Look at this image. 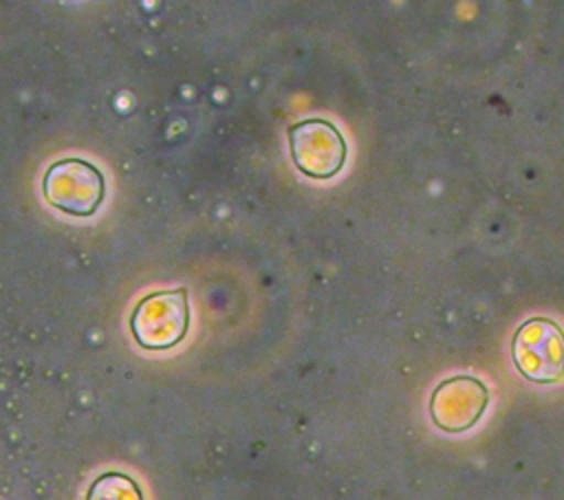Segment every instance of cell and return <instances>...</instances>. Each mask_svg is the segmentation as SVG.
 <instances>
[{"label":"cell","mask_w":564,"mask_h":500,"mask_svg":"<svg viewBox=\"0 0 564 500\" xmlns=\"http://www.w3.org/2000/svg\"><path fill=\"white\" fill-rule=\"evenodd\" d=\"M513 363L535 383H555L564 377V330L549 317L527 319L513 335Z\"/></svg>","instance_id":"3"},{"label":"cell","mask_w":564,"mask_h":500,"mask_svg":"<svg viewBox=\"0 0 564 500\" xmlns=\"http://www.w3.org/2000/svg\"><path fill=\"white\" fill-rule=\"evenodd\" d=\"M46 203L68 216H93L106 196V178L97 165L84 159H62L48 165L42 176Z\"/></svg>","instance_id":"1"},{"label":"cell","mask_w":564,"mask_h":500,"mask_svg":"<svg viewBox=\"0 0 564 500\" xmlns=\"http://www.w3.org/2000/svg\"><path fill=\"white\" fill-rule=\"evenodd\" d=\"M487 399L489 392L478 379L454 377L434 390L430 399V414L441 430L463 432L480 419Z\"/></svg>","instance_id":"5"},{"label":"cell","mask_w":564,"mask_h":500,"mask_svg":"<svg viewBox=\"0 0 564 500\" xmlns=\"http://www.w3.org/2000/svg\"><path fill=\"white\" fill-rule=\"evenodd\" d=\"M189 328L187 289L154 291L143 295L132 315L130 330L141 348L165 350L176 346Z\"/></svg>","instance_id":"2"},{"label":"cell","mask_w":564,"mask_h":500,"mask_svg":"<svg viewBox=\"0 0 564 500\" xmlns=\"http://www.w3.org/2000/svg\"><path fill=\"white\" fill-rule=\"evenodd\" d=\"M289 150L295 167L317 181L335 176L346 163L341 132L322 117H311L289 128Z\"/></svg>","instance_id":"4"},{"label":"cell","mask_w":564,"mask_h":500,"mask_svg":"<svg viewBox=\"0 0 564 500\" xmlns=\"http://www.w3.org/2000/svg\"><path fill=\"white\" fill-rule=\"evenodd\" d=\"M86 500H143V496L130 476L106 471L90 485Z\"/></svg>","instance_id":"6"}]
</instances>
